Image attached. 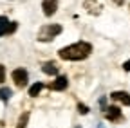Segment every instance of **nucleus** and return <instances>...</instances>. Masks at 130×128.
I'll return each mask as SVG.
<instances>
[{
  "mask_svg": "<svg viewBox=\"0 0 130 128\" xmlns=\"http://www.w3.org/2000/svg\"><path fill=\"white\" fill-rule=\"evenodd\" d=\"M11 96H13L11 88H7V87H2V88H0V101L7 103V101L11 99Z\"/></svg>",
  "mask_w": 130,
  "mask_h": 128,
  "instance_id": "obj_12",
  "label": "nucleus"
},
{
  "mask_svg": "<svg viewBox=\"0 0 130 128\" xmlns=\"http://www.w3.org/2000/svg\"><path fill=\"white\" fill-rule=\"evenodd\" d=\"M42 72L47 74V76H58L60 69L56 67V63H53V61H45L43 65H42Z\"/></svg>",
  "mask_w": 130,
  "mask_h": 128,
  "instance_id": "obj_9",
  "label": "nucleus"
},
{
  "mask_svg": "<svg viewBox=\"0 0 130 128\" xmlns=\"http://www.w3.org/2000/svg\"><path fill=\"white\" fill-rule=\"evenodd\" d=\"M61 31H63V27L60 24H45L38 31V42H53Z\"/></svg>",
  "mask_w": 130,
  "mask_h": 128,
  "instance_id": "obj_2",
  "label": "nucleus"
},
{
  "mask_svg": "<svg viewBox=\"0 0 130 128\" xmlns=\"http://www.w3.org/2000/svg\"><path fill=\"white\" fill-rule=\"evenodd\" d=\"M78 112H79L81 116H85V114H89V108H87L83 103H78Z\"/></svg>",
  "mask_w": 130,
  "mask_h": 128,
  "instance_id": "obj_14",
  "label": "nucleus"
},
{
  "mask_svg": "<svg viewBox=\"0 0 130 128\" xmlns=\"http://www.w3.org/2000/svg\"><path fill=\"white\" fill-rule=\"evenodd\" d=\"M16 29H18V24L16 22H9L7 16H0V36L13 34Z\"/></svg>",
  "mask_w": 130,
  "mask_h": 128,
  "instance_id": "obj_4",
  "label": "nucleus"
},
{
  "mask_svg": "<svg viewBox=\"0 0 130 128\" xmlns=\"http://www.w3.org/2000/svg\"><path fill=\"white\" fill-rule=\"evenodd\" d=\"M27 121H29V112H24V114L20 116V119H18V123H16V128H25Z\"/></svg>",
  "mask_w": 130,
  "mask_h": 128,
  "instance_id": "obj_13",
  "label": "nucleus"
},
{
  "mask_svg": "<svg viewBox=\"0 0 130 128\" xmlns=\"http://www.w3.org/2000/svg\"><path fill=\"white\" fill-rule=\"evenodd\" d=\"M105 119L107 121H112V123L121 121L123 119V114H121L119 106H108V108H105Z\"/></svg>",
  "mask_w": 130,
  "mask_h": 128,
  "instance_id": "obj_5",
  "label": "nucleus"
},
{
  "mask_svg": "<svg viewBox=\"0 0 130 128\" xmlns=\"http://www.w3.org/2000/svg\"><path fill=\"white\" fill-rule=\"evenodd\" d=\"M67 85H69V79L65 76H56V79L49 85V88H51V90H65Z\"/></svg>",
  "mask_w": 130,
  "mask_h": 128,
  "instance_id": "obj_8",
  "label": "nucleus"
},
{
  "mask_svg": "<svg viewBox=\"0 0 130 128\" xmlns=\"http://www.w3.org/2000/svg\"><path fill=\"white\" fill-rule=\"evenodd\" d=\"M90 52H92V45L89 42L79 40L76 43H71L67 47H63V49H60L58 56L61 60H67V61H81V60L89 58Z\"/></svg>",
  "mask_w": 130,
  "mask_h": 128,
  "instance_id": "obj_1",
  "label": "nucleus"
},
{
  "mask_svg": "<svg viewBox=\"0 0 130 128\" xmlns=\"http://www.w3.org/2000/svg\"><path fill=\"white\" fill-rule=\"evenodd\" d=\"M43 87H45L43 83H40V81H36L35 85H32V87L29 88V96H31V98H36V96H38V94H40V92L43 90Z\"/></svg>",
  "mask_w": 130,
  "mask_h": 128,
  "instance_id": "obj_11",
  "label": "nucleus"
},
{
  "mask_svg": "<svg viewBox=\"0 0 130 128\" xmlns=\"http://www.w3.org/2000/svg\"><path fill=\"white\" fill-rule=\"evenodd\" d=\"M11 78H13L14 85L18 87V88H24V87L27 85V81H29V74H27V70H25V69H22V67L14 69V70L11 72Z\"/></svg>",
  "mask_w": 130,
  "mask_h": 128,
  "instance_id": "obj_3",
  "label": "nucleus"
},
{
  "mask_svg": "<svg viewBox=\"0 0 130 128\" xmlns=\"http://www.w3.org/2000/svg\"><path fill=\"white\" fill-rule=\"evenodd\" d=\"M6 79V67L4 65H0V83H2Z\"/></svg>",
  "mask_w": 130,
  "mask_h": 128,
  "instance_id": "obj_15",
  "label": "nucleus"
},
{
  "mask_svg": "<svg viewBox=\"0 0 130 128\" xmlns=\"http://www.w3.org/2000/svg\"><path fill=\"white\" fill-rule=\"evenodd\" d=\"M58 9V0H42V11L45 16H53Z\"/></svg>",
  "mask_w": 130,
  "mask_h": 128,
  "instance_id": "obj_7",
  "label": "nucleus"
},
{
  "mask_svg": "<svg viewBox=\"0 0 130 128\" xmlns=\"http://www.w3.org/2000/svg\"><path fill=\"white\" fill-rule=\"evenodd\" d=\"M85 9L92 14H98L101 11V6L100 4H94V0H85Z\"/></svg>",
  "mask_w": 130,
  "mask_h": 128,
  "instance_id": "obj_10",
  "label": "nucleus"
},
{
  "mask_svg": "<svg viewBox=\"0 0 130 128\" xmlns=\"http://www.w3.org/2000/svg\"><path fill=\"white\" fill-rule=\"evenodd\" d=\"M110 99L118 101V103H121V105H125V106H130V94L125 92V90H114V92L110 94Z\"/></svg>",
  "mask_w": 130,
  "mask_h": 128,
  "instance_id": "obj_6",
  "label": "nucleus"
},
{
  "mask_svg": "<svg viewBox=\"0 0 130 128\" xmlns=\"http://www.w3.org/2000/svg\"><path fill=\"white\" fill-rule=\"evenodd\" d=\"M123 70H126V72H130V60L123 63Z\"/></svg>",
  "mask_w": 130,
  "mask_h": 128,
  "instance_id": "obj_16",
  "label": "nucleus"
}]
</instances>
